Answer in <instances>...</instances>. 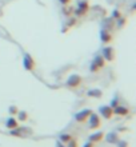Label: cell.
Returning <instances> with one entry per match:
<instances>
[{
  "instance_id": "cell-1",
  "label": "cell",
  "mask_w": 136,
  "mask_h": 147,
  "mask_svg": "<svg viewBox=\"0 0 136 147\" xmlns=\"http://www.w3.org/2000/svg\"><path fill=\"white\" fill-rule=\"evenodd\" d=\"M7 126H8V127H11V128H15V127H17V123H16L15 119H11V120H8Z\"/></svg>"
},
{
  "instance_id": "cell-2",
  "label": "cell",
  "mask_w": 136,
  "mask_h": 147,
  "mask_svg": "<svg viewBox=\"0 0 136 147\" xmlns=\"http://www.w3.org/2000/svg\"><path fill=\"white\" fill-rule=\"evenodd\" d=\"M92 127H97V126H100V123H99V119H97V116H92Z\"/></svg>"
},
{
  "instance_id": "cell-3",
  "label": "cell",
  "mask_w": 136,
  "mask_h": 147,
  "mask_svg": "<svg viewBox=\"0 0 136 147\" xmlns=\"http://www.w3.org/2000/svg\"><path fill=\"white\" fill-rule=\"evenodd\" d=\"M103 115L109 118V116H111V110H109L108 107H107V109H103Z\"/></svg>"
},
{
  "instance_id": "cell-4",
  "label": "cell",
  "mask_w": 136,
  "mask_h": 147,
  "mask_svg": "<svg viewBox=\"0 0 136 147\" xmlns=\"http://www.w3.org/2000/svg\"><path fill=\"white\" fill-rule=\"evenodd\" d=\"M115 112H117V114H121V115H124V114H127L128 111H127L125 109H116V110H115Z\"/></svg>"
}]
</instances>
